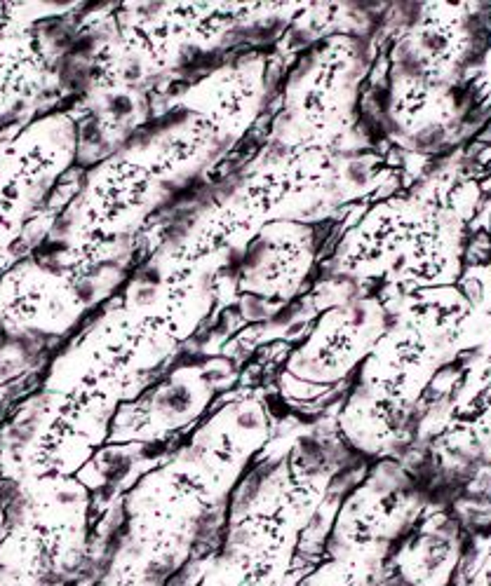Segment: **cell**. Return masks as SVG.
I'll return each instance as SVG.
<instances>
[{"label": "cell", "instance_id": "6da1fadb", "mask_svg": "<svg viewBox=\"0 0 491 586\" xmlns=\"http://www.w3.org/2000/svg\"><path fill=\"white\" fill-rule=\"evenodd\" d=\"M156 197V174L132 155L97 167L68 221L71 265L102 280L113 249L144 219Z\"/></svg>", "mask_w": 491, "mask_h": 586}, {"label": "cell", "instance_id": "7a4b0ae2", "mask_svg": "<svg viewBox=\"0 0 491 586\" xmlns=\"http://www.w3.org/2000/svg\"><path fill=\"white\" fill-rule=\"evenodd\" d=\"M99 280L71 265L26 260L0 277V319L36 336H64L90 310Z\"/></svg>", "mask_w": 491, "mask_h": 586}, {"label": "cell", "instance_id": "3957f363", "mask_svg": "<svg viewBox=\"0 0 491 586\" xmlns=\"http://www.w3.org/2000/svg\"><path fill=\"white\" fill-rule=\"evenodd\" d=\"M308 233L298 226L275 223L249 246L242 265V284L259 296H287L311 265Z\"/></svg>", "mask_w": 491, "mask_h": 586}, {"label": "cell", "instance_id": "277c9868", "mask_svg": "<svg viewBox=\"0 0 491 586\" xmlns=\"http://www.w3.org/2000/svg\"><path fill=\"white\" fill-rule=\"evenodd\" d=\"M41 202L43 199L0 165V251L14 244Z\"/></svg>", "mask_w": 491, "mask_h": 586}]
</instances>
